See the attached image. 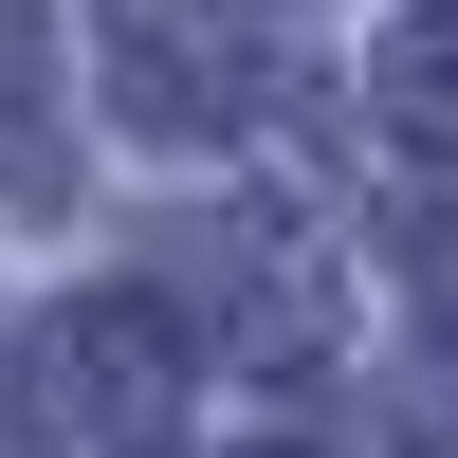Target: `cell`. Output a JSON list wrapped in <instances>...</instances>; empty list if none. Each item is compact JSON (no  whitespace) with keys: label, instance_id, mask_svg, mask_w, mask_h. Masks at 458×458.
<instances>
[{"label":"cell","instance_id":"cell-3","mask_svg":"<svg viewBox=\"0 0 458 458\" xmlns=\"http://www.w3.org/2000/svg\"><path fill=\"white\" fill-rule=\"evenodd\" d=\"M19 92H37V19L0 0V165H37V110H19Z\"/></svg>","mask_w":458,"mask_h":458},{"label":"cell","instance_id":"cell-2","mask_svg":"<svg viewBox=\"0 0 458 458\" xmlns=\"http://www.w3.org/2000/svg\"><path fill=\"white\" fill-rule=\"evenodd\" d=\"M386 110H403V129H440V147H458V0H440V19H403V37H386Z\"/></svg>","mask_w":458,"mask_h":458},{"label":"cell","instance_id":"cell-1","mask_svg":"<svg viewBox=\"0 0 458 458\" xmlns=\"http://www.w3.org/2000/svg\"><path fill=\"white\" fill-rule=\"evenodd\" d=\"M165 312H55V330H37V403H55V422H73V403H92V422H165Z\"/></svg>","mask_w":458,"mask_h":458}]
</instances>
